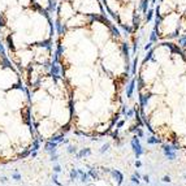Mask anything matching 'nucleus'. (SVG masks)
Returning a JSON list of instances; mask_svg holds the SVG:
<instances>
[{
  "label": "nucleus",
  "instance_id": "obj_1",
  "mask_svg": "<svg viewBox=\"0 0 186 186\" xmlns=\"http://www.w3.org/2000/svg\"><path fill=\"white\" fill-rule=\"evenodd\" d=\"M74 8H77L83 15H93V13H100V7L96 0H76Z\"/></svg>",
  "mask_w": 186,
  "mask_h": 186
},
{
  "label": "nucleus",
  "instance_id": "obj_2",
  "mask_svg": "<svg viewBox=\"0 0 186 186\" xmlns=\"http://www.w3.org/2000/svg\"><path fill=\"white\" fill-rule=\"evenodd\" d=\"M180 17L177 13H168V16L160 25V33L161 34H172L178 29Z\"/></svg>",
  "mask_w": 186,
  "mask_h": 186
},
{
  "label": "nucleus",
  "instance_id": "obj_3",
  "mask_svg": "<svg viewBox=\"0 0 186 186\" xmlns=\"http://www.w3.org/2000/svg\"><path fill=\"white\" fill-rule=\"evenodd\" d=\"M93 29H94V40L96 44H104L106 40L108 38V29L104 26L100 22H94L93 25Z\"/></svg>",
  "mask_w": 186,
  "mask_h": 186
},
{
  "label": "nucleus",
  "instance_id": "obj_4",
  "mask_svg": "<svg viewBox=\"0 0 186 186\" xmlns=\"http://www.w3.org/2000/svg\"><path fill=\"white\" fill-rule=\"evenodd\" d=\"M87 17H86L83 13L82 15H74L73 17H70L69 21H68V25L72 26V28H79V26H83L86 25V22H87Z\"/></svg>",
  "mask_w": 186,
  "mask_h": 186
},
{
  "label": "nucleus",
  "instance_id": "obj_5",
  "mask_svg": "<svg viewBox=\"0 0 186 186\" xmlns=\"http://www.w3.org/2000/svg\"><path fill=\"white\" fill-rule=\"evenodd\" d=\"M81 39H83V33L81 30H76L74 33H70L66 35L65 42L68 46H72V44H77Z\"/></svg>",
  "mask_w": 186,
  "mask_h": 186
},
{
  "label": "nucleus",
  "instance_id": "obj_6",
  "mask_svg": "<svg viewBox=\"0 0 186 186\" xmlns=\"http://www.w3.org/2000/svg\"><path fill=\"white\" fill-rule=\"evenodd\" d=\"M60 16H61V18L64 20V21L69 20L70 17H73L74 16L73 7H72L70 4H68V3H64L61 5V9H60Z\"/></svg>",
  "mask_w": 186,
  "mask_h": 186
},
{
  "label": "nucleus",
  "instance_id": "obj_7",
  "mask_svg": "<svg viewBox=\"0 0 186 186\" xmlns=\"http://www.w3.org/2000/svg\"><path fill=\"white\" fill-rule=\"evenodd\" d=\"M169 53H170V51L168 47H159L155 51V57L159 61H165L169 57Z\"/></svg>",
  "mask_w": 186,
  "mask_h": 186
},
{
  "label": "nucleus",
  "instance_id": "obj_8",
  "mask_svg": "<svg viewBox=\"0 0 186 186\" xmlns=\"http://www.w3.org/2000/svg\"><path fill=\"white\" fill-rule=\"evenodd\" d=\"M120 18H121V22L122 24H130L131 20H133V13H131V9L130 8H125V9H122L121 13H120Z\"/></svg>",
  "mask_w": 186,
  "mask_h": 186
},
{
  "label": "nucleus",
  "instance_id": "obj_9",
  "mask_svg": "<svg viewBox=\"0 0 186 186\" xmlns=\"http://www.w3.org/2000/svg\"><path fill=\"white\" fill-rule=\"evenodd\" d=\"M115 52H116V44L115 43H107L106 47L103 48V55L104 56H109Z\"/></svg>",
  "mask_w": 186,
  "mask_h": 186
},
{
  "label": "nucleus",
  "instance_id": "obj_10",
  "mask_svg": "<svg viewBox=\"0 0 186 186\" xmlns=\"http://www.w3.org/2000/svg\"><path fill=\"white\" fill-rule=\"evenodd\" d=\"M107 5L112 12H117L120 9V4L117 0H107Z\"/></svg>",
  "mask_w": 186,
  "mask_h": 186
},
{
  "label": "nucleus",
  "instance_id": "obj_11",
  "mask_svg": "<svg viewBox=\"0 0 186 186\" xmlns=\"http://www.w3.org/2000/svg\"><path fill=\"white\" fill-rule=\"evenodd\" d=\"M37 59H38V60L39 61H43V60H46V59H47V55H48V51H47V49L46 48H39V51L37 52Z\"/></svg>",
  "mask_w": 186,
  "mask_h": 186
},
{
  "label": "nucleus",
  "instance_id": "obj_12",
  "mask_svg": "<svg viewBox=\"0 0 186 186\" xmlns=\"http://www.w3.org/2000/svg\"><path fill=\"white\" fill-rule=\"evenodd\" d=\"M38 4L42 8H47L48 7V0H38Z\"/></svg>",
  "mask_w": 186,
  "mask_h": 186
},
{
  "label": "nucleus",
  "instance_id": "obj_13",
  "mask_svg": "<svg viewBox=\"0 0 186 186\" xmlns=\"http://www.w3.org/2000/svg\"><path fill=\"white\" fill-rule=\"evenodd\" d=\"M181 31H182V33H186V20L181 24Z\"/></svg>",
  "mask_w": 186,
  "mask_h": 186
}]
</instances>
